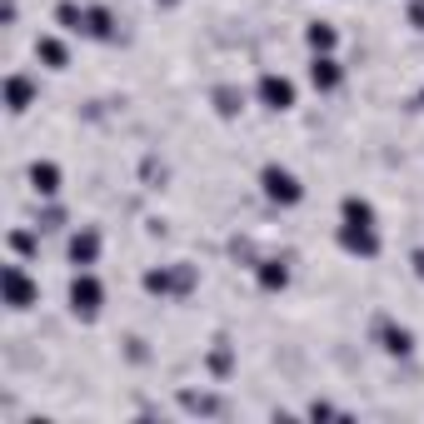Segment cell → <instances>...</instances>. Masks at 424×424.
<instances>
[{
    "label": "cell",
    "mask_w": 424,
    "mask_h": 424,
    "mask_svg": "<svg viewBox=\"0 0 424 424\" xmlns=\"http://www.w3.org/2000/svg\"><path fill=\"white\" fill-rule=\"evenodd\" d=\"M345 250H354V255H375L380 250V240H375V230H369V225H345Z\"/></svg>",
    "instance_id": "5"
},
{
    "label": "cell",
    "mask_w": 424,
    "mask_h": 424,
    "mask_svg": "<svg viewBox=\"0 0 424 424\" xmlns=\"http://www.w3.org/2000/svg\"><path fill=\"white\" fill-rule=\"evenodd\" d=\"M419 275H424V255H419Z\"/></svg>",
    "instance_id": "18"
},
{
    "label": "cell",
    "mask_w": 424,
    "mask_h": 424,
    "mask_svg": "<svg viewBox=\"0 0 424 424\" xmlns=\"http://www.w3.org/2000/svg\"><path fill=\"white\" fill-rule=\"evenodd\" d=\"M264 195H270V200H280V205H295L300 200V185H295V175L290 170H280V165H264Z\"/></svg>",
    "instance_id": "1"
},
{
    "label": "cell",
    "mask_w": 424,
    "mask_h": 424,
    "mask_svg": "<svg viewBox=\"0 0 424 424\" xmlns=\"http://www.w3.org/2000/svg\"><path fill=\"white\" fill-rule=\"evenodd\" d=\"M285 280H290V275H285V264H264V270H259V285H264V290H280Z\"/></svg>",
    "instance_id": "12"
},
{
    "label": "cell",
    "mask_w": 424,
    "mask_h": 424,
    "mask_svg": "<svg viewBox=\"0 0 424 424\" xmlns=\"http://www.w3.org/2000/svg\"><path fill=\"white\" fill-rule=\"evenodd\" d=\"M85 30H90V35H110V15H105V11H90V15H85Z\"/></svg>",
    "instance_id": "15"
},
{
    "label": "cell",
    "mask_w": 424,
    "mask_h": 424,
    "mask_svg": "<svg viewBox=\"0 0 424 424\" xmlns=\"http://www.w3.org/2000/svg\"><path fill=\"white\" fill-rule=\"evenodd\" d=\"M414 25H424V0H419V6H414Z\"/></svg>",
    "instance_id": "17"
},
{
    "label": "cell",
    "mask_w": 424,
    "mask_h": 424,
    "mask_svg": "<svg viewBox=\"0 0 424 424\" xmlns=\"http://www.w3.org/2000/svg\"><path fill=\"white\" fill-rule=\"evenodd\" d=\"M409 345H414L409 330H390V349H394V354H409Z\"/></svg>",
    "instance_id": "16"
},
{
    "label": "cell",
    "mask_w": 424,
    "mask_h": 424,
    "mask_svg": "<svg viewBox=\"0 0 424 424\" xmlns=\"http://www.w3.org/2000/svg\"><path fill=\"white\" fill-rule=\"evenodd\" d=\"M70 304H75V314H95V309H100V285H95L90 275H75V285H70Z\"/></svg>",
    "instance_id": "4"
},
{
    "label": "cell",
    "mask_w": 424,
    "mask_h": 424,
    "mask_svg": "<svg viewBox=\"0 0 424 424\" xmlns=\"http://www.w3.org/2000/svg\"><path fill=\"white\" fill-rule=\"evenodd\" d=\"M25 100H30V80H11V110H25Z\"/></svg>",
    "instance_id": "13"
},
{
    "label": "cell",
    "mask_w": 424,
    "mask_h": 424,
    "mask_svg": "<svg viewBox=\"0 0 424 424\" xmlns=\"http://www.w3.org/2000/svg\"><path fill=\"white\" fill-rule=\"evenodd\" d=\"M35 50H40V60H50V65H65V45H60V40H40Z\"/></svg>",
    "instance_id": "11"
},
{
    "label": "cell",
    "mask_w": 424,
    "mask_h": 424,
    "mask_svg": "<svg viewBox=\"0 0 424 424\" xmlns=\"http://www.w3.org/2000/svg\"><path fill=\"white\" fill-rule=\"evenodd\" d=\"M345 225H375V210H369L359 195H349L345 200Z\"/></svg>",
    "instance_id": "7"
},
{
    "label": "cell",
    "mask_w": 424,
    "mask_h": 424,
    "mask_svg": "<svg viewBox=\"0 0 424 424\" xmlns=\"http://www.w3.org/2000/svg\"><path fill=\"white\" fill-rule=\"evenodd\" d=\"M30 185H35L40 195H56V190H60V170H56V165H35V170H30Z\"/></svg>",
    "instance_id": "6"
},
{
    "label": "cell",
    "mask_w": 424,
    "mask_h": 424,
    "mask_svg": "<svg viewBox=\"0 0 424 424\" xmlns=\"http://www.w3.org/2000/svg\"><path fill=\"white\" fill-rule=\"evenodd\" d=\"M259 100L270 105V110H290V105H295V85L285 75H264L259 80Z\"/></svg>",
    "instance_id": "2"
},
{
    "label": "cell",
    "mask_w": 424,
    "mask_h": 424,
    "mask_svg": "<svg viewBox=\"0 0 424 424\" xmlns=\"http://www.w3.org/2000/svg\"><path fill=\"white\" fill-rule=\"evenodd\" d=\"M95 250H100V240H95V235H75V240H70V259H75V264H90V259H95Z\"/></svg>",
    "instance_id": "9"
},
{
    "label": "cell",
    "mask_w": 424,
    "mask_h": 424,
    "mask_svg": "<svg viewBox=\"0 0 424 424\" xmlns=\"http://www.w3.org/2000/svg\"><path fill=\"white\" fill-rule=\"evenodd\" d=\"M6 300H11V309H25V304L35 300V285L25 280L20 264H6Z\"/></svg>",
    "instance_id": "3"
},
{
    "label": "cell",
    "mask_w": 424,
    "mask_h": 424,
    "mask_svg": "<svg viewBox=\"0 0 424 424\" xmlns=\"http://www.w3.org/2000/svg\"><path fill=\"white\" fill-rule=\"evenodd\" d=\"M309 45H314V50H330V45H335V30H330V25H309Z\"/></svg>",
    "instance_id": "14"
},
{
    "label": "cell",
    "mask_w": 424,
    "mask_h": 424,
    "mask_svg": "<svg viewBox=\"0 0 424 424\" xmlns=\"http://www.w3.org/2000/svg\"><path fill=\"white\" fill-rule=\"evenodd\" d=\"M56 20H60L65 30H85V11L75 6V0H60V11H56Z\"/></svg>",
    "instance_id": "10"
},
{
    "label": "cell",
    "mask_w": 424,
    "mask_h": 424,
    "mask_svg": "<svg viewBox=\"0 0 424 424\" xmlns=\"http://www.w3.org/2000/svg\"><path fill=\"white\" fill-rule=\"evenodd\" d=\"M309 80L320 85V90H330V85H340V65H335V60H314V65H309Z\"/></svg>",
    "instance_id": "8"
}]
</instances>
